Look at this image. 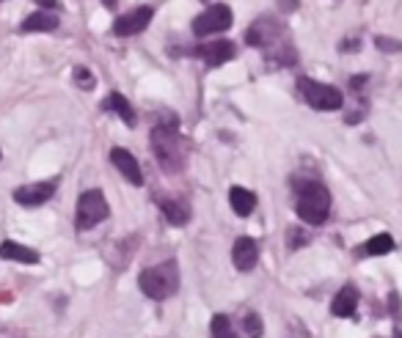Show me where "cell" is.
Instances as JSON below:
<instances>
[{
    "label": "cell",
    "instance_id": "obj_26",
    "mask_svg": "<svg viewBox=\"0 0 402 338\" xmlns=\"http://www.w3.org/2000/svg\"><path fill=\"white\" fill-rule=\"evenodd\" d=\"M397 338H402V330H397Z\"/></svg>",
    "mask_w": 402,
    "mask_h": 338
},
{
    "label": "cell",
    "instance_id": "obj_20",
    "mask_svg": "<svg viewBox=\"0 0 402 338\" xmlns=\"http://www.w3.org/2000/svg\"><path fill=\"white\" fill-rule=\"evenodd\" d=\"M209 336L212 338H240L237 336V330L232 327V319H229V316H223V313H215V316H212Z\"/></svg>",
    "mask_w": 402,
    "mask_h": 338
},
{
    "label": "cell",
    "instance_id": "obj_4",
    "mask_svg": "<svg viewBox=\"0 0 402 338\" xmlns=\"http://www.w3.org/2000/svg\"><path fill=\"white\" fill-rule=\"evenodd\" d=\"M108 212L110 209H108L105 196H102L100 190H89L77 201V217H74V223H77L80 231H89V229H94L97 223H102L108 217Z\"/></svg>",
    "mask_w": 402,
    "mask_h": 338
},
{
    "label": "cell",
    "instance_id": "obj_22",
    "mask_svg": "<svg viewBox=\"0 0 402 338\" xmlns=\"http://www.w3.org/2000/svg\"><path fill=\"white\" fill-rule=\"evenodd\" d=\"M74 83H77L83 91H91V88L97 86V77H94L86 67H74Z\"/></svg>",
    "mask_w": 402,
    "mask_h": 338
},
{
    "label": "cell",
    "instance_id": "obj_13",
    "mask_svg": "<svg viewBox=\"0 0 402 338\" xmlns=\"http://www.w3.org/2000/svg\"><path fill=\"white\" fill-rule=\"evenodd\" d=\"M0 259L20 262V264H36V262H39V253H36L34 248H25V245H20V242L6 239V242L0 245Z\"/></svg>",
    "mask_w": 402,
    "mask_h": 338
},
{
    "label": "cell",
    "instance_id": "obj_2",
    "mask_svg": "<svg viewBox=\"0 0 402 338\" xmlns=\"http://www.w3.org/2000/svg\"><path fill=\"white\" fill-rule=\"evenodd\" d=\"M138 286H141V292H143L146 297H152V300H166V297H171V295L176 292V286H179V267H176V262L171 259V262H163V264H157V267L143 270L138 275Z\"/></svg>",
    "mask_w": 402,
    "mask_h": 338
},
{
    "label": "cell",
    "instance_id": "obj_3",
    "mask_svg": "<svg viewBox=\"0 0 402 338\" xmlns=\"http://www.w3.org/2000/svg\"><path fill=\"white\" fill-rule=\"evenodd\" d=\"M152 149L160 160V165L166 170H179L185 165V149H182V137L174 127H155L152 133Z\"/></svg>",
    "mask_w": 402,
    "mask_h": 338
},
{
    "label": "cell",
    "instance_id": "obj_1",
    "mask_svg": "<svg viewBox=\"0 0 402 338\" xmlns=\"http://www.w3.org/2000/svg\"><path fill=\"white\" fill-rule=\"evenodd\" d=\"M328 215H331V193L317 182L298 184V217L309 226H323Z\"/></svg>",
    "mask_w": 402,
    "mask_h": 338
},
{
    "label": "cell",
    "instance_id": "obj_6",
    "mask_svg": "<svg viewBox=\"0 0 402 338\" xmlns=\"http://www.w3.org/2000/svg\"><path fill=\"white\" fill-rule=\"evenodd\" d=\"M301 94L314 110H339L342 107V94L339 88L328 86V83H317V80H301Z\"/></svg>",
    "mask_w": 402,
    "mask_h": 338
},
{
    "label": "cell",
    "instance_id": "obj_7",
    "mask_svg": "<svg viewBox=\"0 0 402 338\" xmlns=\"http://www.w3.org/2000/svg\"><path fill=\"white\" fill-rule=\"evenodd\" d=\"M152 17H155V8H152V6H138V8H133L130 14H124V17H119V20L113 22V34L116 36L141 34V31L149 28Z\"/></svg>",
    "mask_w": 402,
    "mask_h": 338
},
{
    "label": "cell",
    "instance_id": "obj_17",
    "mask_svg": "<svg viewBox=\"0 0 402 338\" xmlns=\"http://www.w3.org/2000/svg\"><path fill=\"white\" fill-rule=\"evenodd\" d=\"M160 212L166 215V220L171 226H185L190 220V209L182 201H174V198H163L160 201Z\"/></svg>",
    "mask_w": 402,
    "mask_h": 338
},
{
    "label": "cell",
    "instance_id": "obj_24",
    "mask_svg": "<svg viewBox=\"0 0 402 338\" xmlns=\"http://www.w3.org/2000/svg\"><path fill=\"white\" fill-rule=\"evenodd\" d=\"M41 8H58V0H36Z\"/></svg>",
    "mask_w": 402,
    "mask_h": 338
},
{
    "label": "cell",
    "instance_id": "obj_16",
    "mask_svg": "<svg viewBox=\"0 0 402 338\" xmlns=\"http://www.w3.org/2000/svg\"><path fill=\"white\" fill-rule=\"evenodd\" d=\"M56 28H58V17H56V14H47V11H36V14H31V17L22 22V31H25V34H39V31L50 34V31H56Z\"/></svg>",
    "mask_w": 402,
    "mask_h": 338
},
{
    "label": "cell",
    "instance_id": "obj_21",
    "mask_svg": "<svg viewBox=\"0 0 402 338\" xmlns=\"http://www.w3.org/2000/svg\"><path fill=\"white\" fill-rule=\"evenodd\" d=\"M242 327H245V336H248V338H262V333H265L262 316H259L257 311L245 313V319H242Z\"/></svg>",
    "mask_w": 402,
    "mask_h": 338
},
{
    "label": "cell",
    "instance_id": "obj_15",
    "mask_svg": "<svg viewBox=\"0 0 402 338\" xmlns=\"http://www.w3.org/2000/svg\"><path fill=\"white\" fill-rule=\"evenodd\" d=\"M229 203H232L235 215L248 217V215L257 209V196H254L251 190H245V187H232V190H229Z\"/></svg>",
    "mask_w": 402,
    "mask_h": 338
},
{
    "label": "cell",
    "instance_id": "obj_14",
    "mask_svg": "<svg viewBox=\"0 0 402 338\" xmlns=\"http://www.w3.org/2000/svg\"><path fill=\"white\" fill-rule=\"evenodd\" d=\"M356 308H358V289H356V286H344V289H339V295L334 297V305H331L334 316L347 319V316H353V313H356Z\"/></svg>",
    "mask_w": 402,
    "mask_h": 338
},
{
    "label": "cell",
    "instance_id": "obj_12",
    "mask_svg": "<svg viewBox=\"0 0 402 338\" xmlns=\"http://www.w3.org/2000/svg\"><path fill=\"white\" fill-rule=\"evenodd\" d=\"M110 163L119 168V173H122L130 184H143L141 165H138V160H135L127 149H119V146H116V149H110Z\"/></svg>",
    "mask_w": 402,
    "mask_h": 338
},
{
    "label": "cell",
    "instance_id": "obj_25",
    "mask_svg": "<svg viewBox=\"0 0 402 338\" xmlns=\"http://www.w3.org/2000/svg\"><path fill=\"white\" fill-rule=\"evenodd\" d=\"M102 3H105L108 8H113V6H116V0H102Z\"/></svg>",
    "mask_w": 402,
    "mask_h": 338
},
{
    "label": "cell",
    "instance_id": "obj_9",
    "mask_svg": "<svg viewBox=\"0 0 402 338\" xmlns=\"http://www.w3.org/2000/svg\"><path fill=\"white\" fill-rule=\"evenodd\" d=\"M232 262H235V267L240 272L254 270L257 262H259V245H257V239H251V237L237 239L235 248H232Z\"/></svg>",
    "mask_w": 402,
    "mask_h": 338
},
{
    "label": "cell",
    "instance_id": "obj_8",
    "mask_svg": "<svg viewBox=\"0 0 402 338\" xmlns=\"http://www.w3.org/2000/svg\"><path fill=\"white\" fill-rule=\"evenodd\" d=\"M56 193V182H36V184H25L14 190V201L22 206H41L53 198Z\"/></svg>",
    "mask_w": 402,
    "mask_h": 338
},
{
    "label": "cell",
    "instance_id": "obj_10",
    "mask_svg": "<svg viewBox=\"0 0 402 338\" xmlns=\"http://www.w3.org/2000/svg\"><path fill=\"white\" fill-rule=\"evenodd\" d=\"M199 55L207 67H221V64H226V61L235 58V44H232V41H223V39L207 41V44L199 47Z\"/></svg>",
    "mask_w": 402,
    "mask_h": 338
},
{
    "label": "cell",
    "instance_id": "obj_11",
    "mask_svg": "<svg viewBox=\"0 0 402 338\" xmlns=\"http://www.w3.org/2000/svg\"><path fill=\"white\" fill-rule=\"evenodd\" d=\"M278 34H281V25H278L275 20L262 17V20H257V22L245 31V41L254 44V47H268V44L275 41V36Z\"/></svg>",
    "mask_w": 402,
    "mask_h": 338
},
{
    "label": "cell",
    "instance_id": "obj_23",
    "mask_svg": "<svg viewBox=\"0 0 402 338\" xmlns=\"http://www.w3.org/2000/svg\"><path fill=\"white\" fill-rule=\"evenodd\" d=\"M375 44H377V50H389V53H400L402 50V44L397 39H383V36H377Z\"/></svg>",
    "mask_w": 402,
    "mask_h": 338
},
{
    "label": "cell",
    "instance_id": "obj_5",
    "mask_svg": "<svg viewBox=\"0 0 402 338\" xmlns=\"http://www.w3.org/2000/svg\"><path fill=\"white\" fill-rule=\"evenodd\" d=\"M232 8L223 6V3H215L209 6L207 11H201L199 17L193 20V34L196 36H212V34H223L232 28Z\"/></svg>",
    "mask_w": 402,
    "mask_h": 338
},
{
    "label": "cell",
    "instance_id": "obj_19",
    "mask_svg": "<svg viewBox=\"0 0 402 338\" xmlns=\"http://www.w3.org/2000/svg\"><path fill=\"white\" fill-rule=\"evenodd\" d=\"M391 250H394V237H391V234H375V237L364 245V253H367V256H386V253H391Z\"/></svg>",
    "mask_w": 402,
    "mask_h": 338
},
{
    "label": "cell",
    "instance_id": "obj_18",
    "mask_svg": "<svg viewBox=\"0 0 402 338\" xmlns=\"http://www.w3.org/2000/svg\"><path fill=\"white\" fill-rule=\"evenodd\" d=\"M108 107H110V110H113V113H116V116H119V119H122L127 127H135V121H138V119H135L133 104L124 100L119 91H113V94H110V100H108Z\"/></svg>",
    "mask_w": 402,
    "mask_h": 338
}]
</instances>
